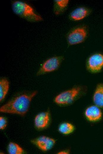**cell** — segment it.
I'll return each mask as SVG.
<instances>
[{
  "instance_id": "4",
  "label": "cell",
  "mask_w": 103,
  "mask_h": 154,
  "mask_svg": "<svg viewBox=\"0 0 103 154\" xmlns=\"http://www.w3.org/2000/svg\"><path fill=\"white\" fill-rule=\"evenodd\" d=\"M62 56L51 57L45 61L37 73V76L54 72L57 70L64 60Z\"/></svg>"
},
{
  "instance_id": "16",
  "label": "cell",
  "mask_w": 103,
  "mask_h": 154,
  "mask_svg": "<svg viewBox=\"0 0 103 154\" xmlns=\"http://www.w3.org/2000/svg\"><path fill=\"white\" fill-rule=\"evenodd\" d=\"M7 121L6 118L2 116L0 117V129L1 130L4 129L6 127Z\"/></svg>"
},
{
  "instance_id": "2",
  "label": "cell",
  "mask_w": 103,
  "mask_h": 154,
  "mask_svg": "<svg viewBox=\"0 0 103 154\" xmlns=\"http://www.w3.org/2000/svg\"><path fill=\"white\" fill-rule=\"evenodd\" d=\"M87 91L86 86L83 85L76 86L57 95L54 98V101L59 105H69L84 95Z\"/></svg>"
},
{
  "instance_id": "9",
  "label": "cell",
  "mask_w": 103,
  "mask_h": 154,
  "mask_svg": "<svg viewBox=\"0 0 103 154\" xmlns=\"http://www.w3.org/2000/svg\"><path fill=\"white\" fill-rule=\"evenodd\" d=\"M49 120V113L48 111L40 113L38 114L35 118V126L38 129H44L48 125Z\"/></svg>"
},
{
  "instance_id": "3",
  "label": "cell",
  "mask_w": 103,
  "mask_h": 154,
  "mask_svg": "<svg viewBox=\"0 0 103 154\" xmlns=\"http://www.w3.org/2000/svg\"><path fill=\"white\" fill-rule=\"evenodd\" d=\"M14 12L20 17L30 22H38L43 20L42 17L36 13L33 8L24 2L15 1L12 4Z\"/></svg>"
},
{
  "instance_id": "8",
  "label": "cell",
  "mask_w": 103,
  "mask_h": 154,
  "mask_svg": "<svg viewBox=\"0 0 103 154\" xmlns=\"http://www.w3.org/2000/svg\"><path fill=\"white\" fill-rule=\"evenodd\" d=\"M85 115L89 121H96L101 118L102 113L99 107L96 105H93L90 106L86 109Z\"/></svg>"
},
{
  "instance_id": "5",
  "label": "cell",
  "mask_w": 103,
  "mask_h": 154,
  "mask_svg": "<svg viewBox=\"0 0 103 154\" xmlns=\"http://www.w3.org/2000/svg\"><path fill=\"white\" fill-rule=\"evenodd\" d=\"M87 70L92 74L100 72L103 68V54L96 53L91 55L86 63Z\"/></svg>"
},
{
  "instance_id": "10",
  "label": "cell",
  "mask_w": 103,
  "mask_h": 154,
  "mask_svg": "<svg viewBox=\"0 0 103 154\" xmlns=\"http://www.w3.org/2000/svg\"><path fill=\"white\" fill-rule=\"evenodd\" d=\"M93 101L95 105L103 108V83L98 84L93 96Z\"/></svg>"
},
{
  "instance_id": "7",
  "label": "cell",
  "mask_w": 103,
  "mask_h": 154,
  "mask_svg": "<svg viewBox=\"0 0 103 154\" xmlns=\"http://www.w3.org/2000/svg\"><path fill=\"white\" fill-rule=\"evenodd\" d=\"M31 141L33 144L43 151H46L51 149L56 142L54 139L44 136L39 137Z\"/></svg>"
},
{
  "instance_id": "15",
  "label": "cell",
  "mask_w": 103,
  "mask_h": 154,
  "mask_svg": "<svg viewBox=\"0 0 103 154\" xmlns=\"http://www.w3.org/2000/svg\"><path fill=\"white\" fill-rule=\"evenodd\" d=\"M74 126L71 123L64 122L61 123L58 128L59 131L64 134H68L72 133L74 130Z\"/></svg>"
},
{
  "instance_id": "1",
  "label": "cell",
  "mask_w": 103,
  "mask_h": 154,
  "mask_svg": "<svg viewBox=\"0 0 103 154\" xmlns=\"http://www.w3.org/2000/svg\"><path fill=\"white\" fill-rule=\"evenodd\" d=\"M37 93V91H35L18 95L1 107L0 112L25 115L28 110L32 99Z\"/></svg>"
},
{
  "instance_id": "17",
  "label": "cell",
  "mask_w": 103,
  "mask_h": 154,
  "mask_svg": "<svg viewBox=\"0 0 103 154\" xmlns=\"http://www.w3.org/2000/svg\"><path fill=\"white\" fill-rule=\"evenodd\" d=\"M69 153V151L67 150H62L58 153V154H68Z\"/></svg>"
},
{
  "instance_id": "13",
  "label": "cell",
  "mask_w": 103,
  "mask_h": 154,
  "mask_svg": "<svg viewBox=\"0 0 103 154\" xmlns=\"http://www.w3.org/2000/svg\"><path fill=\"white\" fill-rule=\"evenodd\" d=\"M9 82L5 78L0 80V101L1 102L5 98L9 90Z\"/></svg>"
},
{
  "instance_id": "11",
  "label": "cell",
  "mask_w": 103,
  "mask_h": 154,
  "mask_svg": "<svg viewBox=\"0 0 103 154\" xmlns=\"http://www.w3.org/2000/svg\"><path fill=\"white\" fill-rule=\"evenodd\" d=\"M89 13V11L84 7L78 8L71 12L70 18L74 21L82 20L86 17Z\"/></svg>"
},
{
  "instance_id": "14",
  "label": "cell",
  "mask_w": 103,
  "mask_h": 154,
  "mask_svg": "<svg viewBox=\"0 0 103 154\" xmlns=\"http://www.w3.org/2000/svg\"><path fill=\"white\" fill-rule=\"evenodd\" d=\"M7 151L9 154H22L24 153L23 149L19 145L12 142L8 145Z\"/></svg>"
},
{
  "instance_id": "12",
  "label": "cell",
  "mask_w": 103,
  "mask_h": 154,
  "mask_svg": "<svg viewBox=\"0 0 103 154\" xmlns=\"http://www.w3.org/2000/svg\"><path fill=\"white\" fill-rule=\"evenodd\" d=\"M68 0H55L54 1V11L56 15L60 14L65 10L68 3Z\"/></svg>"
},
{
  "instance_id": "6",
  "label": "cell",
  "mask_w": 103,
  "mask_h": 154,
  "mask_svg": "<svg viewBox=\"0 0 103 154\" xmlns=\"http://www.w3.org/2000/svg\"><path fill=\"white\" fill-rule=\"evenodd\" d=\"M87 31L85 27L76 28L68 34L67 40L69 45H73L83 42L87 36Z\"/></svg>"
}]
</instances>
